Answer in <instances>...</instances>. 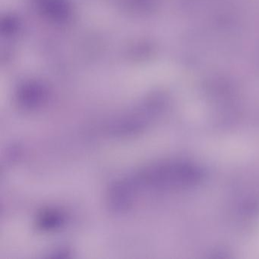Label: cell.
Returning <instances> with one entry per match:
<instances>
[{"label":"cell","instance_id":"6da1fadb","mask_svg":"<svg viewBox=\"0 0 259 259\" xmlns=\"http://www.w3.org/2000/svg\"><path fill=\"white\" fill-rule=\"evenodd\" d=\"M64 216L60 212L49 210L39 218L38 226L42 230H51L59 228L64 224Z\"/></svg>","mask_w":259,"mask_h":259}]
</instances>
